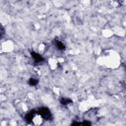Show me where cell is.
I'll return each instance as SVG.
<instances>
[{"instance_id":"obj_3","label":"cell","mask_w":126,"mask_h":126,"mask_svg":"<svg viewBox=\"0 0 126 126\" xmlns=\"http://www.w3.org/2000/svg\"><path fill=\"white\" fill-rule=\"evenodd\" d=\"M101 34H102L103 37H105V38H109V37H111L114 33H113L112 29H104V30L101 31Z\"/></svg>"},{"instance_id":"obj_1","label":"cell","mask_w":126,"mask_h":126,"mask_svg":"<svg viewBox=\"0 0 126 126\" xmlns=\"http://www.w3.org/2000/svg\"><path fill=\"white\" fill-rule=\"evenodd\" d=\"M15 49V44L12 40H4L0 45L1 52L4 53H10Z\"/></svg>"},{"instance_id":"obj_2","label":"cell","mask_w":126,"mask_h":126,"mask_svg":"<svg viewBox=\"0 0 126 126\" xmlns=\"http://www.w3.org/2000/svg\"><path fill=\"white\" fill-rule=\"evenodd\" d=\"M58 61H57V58L55 57H50L48 60H47V67L50 69V70H55L58 66Z\"/></svg>"}]
</instances>
